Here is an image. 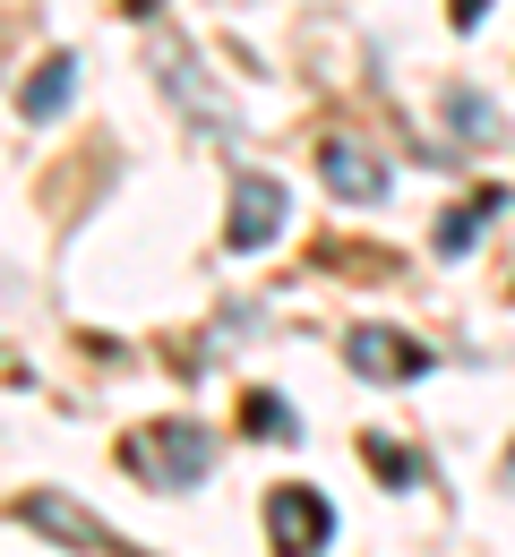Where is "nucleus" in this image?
Returning <instances> with one entry per match:
<instances>
[{"mask_svg": "<svg viewBox=\"0 0 515 557\" xmlns=\"http://www.w3.org/2000/svg\"><path fill=\"white\" fill-rule=\"evenodd\" d=\"M121 463H130V481H147V488H198L216 472V437L198 420H147L121 446Z\"/></svg>", "mask_w": 515, "mask_h": 557, "instance_id": "nucleus-1", "label": "nucleus"}, {"mask_svg": "<svg viewBox=\"0 0 515 557\" xmlns=\"http://www.w3.org/2000/svg\"><path fill=\"white\" fill-rule=\"evenodd\" d=\"M17 523L44 532V541H61V549H77V557H138L103 515H86L70 488H35V497H17Z\"/></svg>", "mask_w": 515, "mask_h": 557, "instance_id": "nucleus-2", "label": "nucleus"}, {"mask_svg": "<svg viewBox=\"0 0 515 557\" xmlns=\"http://www.w3.org/2000/svg\"><path fill=\"white\" fill-rule=\"evenodd\" d=\"M327 541H335V506H327V488H309V481L267 488V549H275V557H318Z\"/></svg>", "mask_w": 515, "mask_h": 557, "instance_id": "nucleus-3", "label": "nucleus"}, {"mask_svg": "<svg viewBox=\"0 0 515 557\" xmlns=\"http://www.w3.org/2000/svg\"><path fill=\"white\" fill-rule=\"evenodd\" d=\"M284 214H293V198H284V181H275V172H241V181H232V214H223V249H232V258L275 249Z\"/></svg>", "mask_w": 515, "mask_h": 557, "instance_id": "nucleus-4", "label": "nucleus"}, {"mask_svg": "<svg viewBox=\"0 0 515 557\" xmlns=\"http://www.w3.org/2000/svg\"><path fill=\"white\" fill-rule=\"evenodd\" d=\"M344 360H353V377H378V386H404V377H430V369H439V351L395 335V326H353V335H344Z\"/></svg>", "mask_w": 515, "mask_h": 557, "instance_id": "nucleus-5", "label": "nucleus"}, {"mask_svg": "<svg viewBox=\"0 0 515 557\" xmlns=\"http://www.w3.org/2000/svg\"><path fill=\"white\" fill-rule=\"evenodd\" d=\"M318 172H327V189H335L344 207H387V189H395V163L361 138H327L318 146Z\"/></svg>", "mask_w": 515, "mask_h": 557, "instance_id": "nucleus-6", "label": "nucleus"}, {"mask_svg": "<svg viewBox=\"0 0 515 557\" xmlns=\"http://www.w3.org/2000/svg\"><path fill=\"white\" fill-rule=\"evenodd\" d=\"M163 95H181V112H189V121H198L207 138H232V103H223L207 77H198V61H189L181 44L163 52Z\"/></svg>", "mask_w": 515, "mask_h": 557, "instance_id": "nucleus-7", "label": "nucleus"}, {"mask_svg": "<svg viewBox=\"0 0 515 557\" xmlns=\"http://www.w3.org/2000/svg\"><path fill=\"white\" fill-rule=\"evenodd\" d=\"M70 103H77V61H70V52H52L44 70H35L26 86H17V121H26V129H44V121H61Z\"/></svg>", "mask_w": 515, "mask_h": 557, "instance_id": "nucleus-8", "label": "nucleus"}, {"mask_svg": "<svg viewBox=\"0 0 515 557\" xmlns=\"http://www.w3.org/2000/svg\"><path fill=\"white\" fill-rule=\"evenodd\" d=\"M499 214H507V189H473L455 214H439V258H464V249H473Z\"/></svg>", "mask_w": 515, "mask_h": 557, "instance_id": "nucleus-9", "label": "nucleus"}, {"mask_svg": "<svg viewBox=\"0 0 515 557\" xmlns=\"http://www.w3.org/2000/svg\"><path fill=\"white\" fill-rule=\"evenodd\" d=\"M241 429H249V437H267V446H293V437H301L293 404H284V395H267V386H258V395H241Z\"/></svg>", "mask_w": 515, "mask_h": 557, "instance_id": "nucleus-10", "label": "nucleus"}, {"mask_svg": "<svg viewBox=\"0 0 515 557\" xmlns=\"http://www.w3.org/2000/svg\"><path fill=\"white\" fill-rule=\"evenodd\" d=\"M446 121H455L473 146H499V103H490V95H473V86H455V95H446Z\"/></svg>", "mask_w": 515, "mask_h": 557, "instance_id": "nucleus-11", "label": "nucleus"}, {"mask_svg": "<svg viewBox=\"0 0 515 557\" xmlns=\"http://www.w3.org/2000/svg\"><path fill=\"white\" fill-rule=\"evenodd\" d=\"M361 455H369V472H387V488H413V481H421V455L395 446V437H361Z\"/></svg>", "mask_w": 515, "mask_h": 557, "instance_id": "nucleus-12", "label": "nucleus"}, {"mask_svg": "<svg viewBox=\"0 0 515 557\" xmlns=\"http://www.w3.org/2000/svg\"><path fill=\"white\" fill-rule=\"evenodd\" d=\"M490 17V0H455V26H481Z\"/></svg>", "mask_w": 515, "mask_h": 557, "instance_id": "nucleus-13", "label": "nucleus"}, {"mask_svg": "<svg viewBox=\"0 0 515 557\" xmlns=\"http://www.w3.org/2000/svg\"><path fill=\"white\" fill-rule=\"evenodd\" d=\"M507 481H515V463H507Z\"/></svg>", "mask_w": 515, "mask_h": 557, "instance_id": "nucleus-14", "label": "nucleus"}]
</instances>
